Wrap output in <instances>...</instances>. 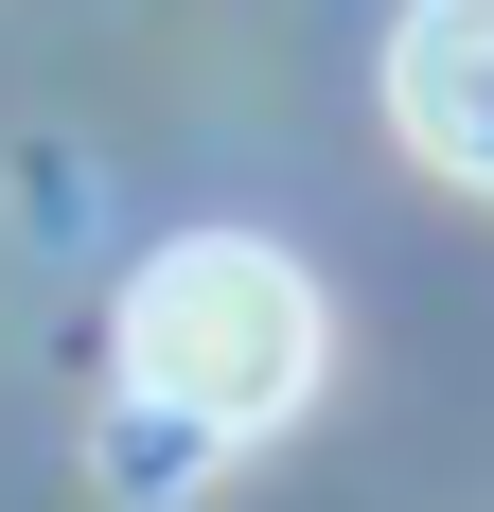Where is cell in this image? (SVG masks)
Masks as SVG:
<instances>
[{"instance_id":"1","label":"cell","mask_w":494,"mask_h":512,"mask_svg":"<svg viewBox=\"0 0 494 512\" xmlns=\"http://www.w3.org/2000/svg\"><path fill=\"white\" fill-rule=\"evenodd\" d=\"M124 389L195 442H265V424L318 389V283H300L265 230H177V248L124 283Z\"/></svg>"},{"instance_id":"2","label":"cell","mask_w":494,"mask_h":512,"mask_svg":"<svg viewBox=\"0 0 494 512\" xmlns=\"http://www.w3.org/2000/svg\"><path fill=\"white\" fill-rule=\"evenodd\" d=\"M389 124L442 159V177L494 195V0H406V36H389Z\"/></svg>"}]
</instances>
